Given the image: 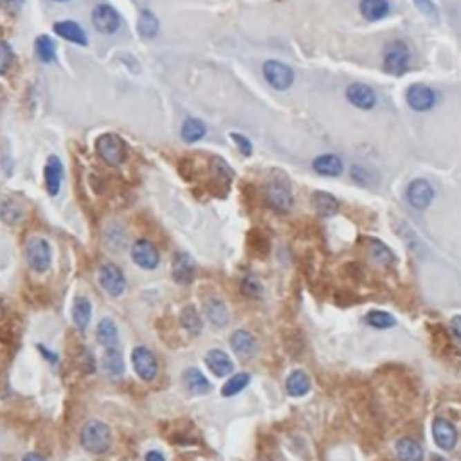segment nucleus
I'll use <instances>...</instances> for the list:
<instances>
[{"label":"nucleus","mask_w":461,"mask_h":461,"mask_svg":"<svg viewBox=\"0 0 461 461\" xmlns=\"http://www.w3.org/2000/svg\"><path fill=\"white\" fill-rule=\"evenodd\" d=\"M79 442H82L83 449L92 454H103L110 449L112 443V433L110 427L105 422L91 420L83 425L82 434H79Z\"/></svg>","instance_id":"obj_1"},{"label":"nucleus","mask_w":461,"mask_h":461,"mask_svg":"<svg viewBox=\"0 0 461 461\" xmlns=\"http://www.w3.org/2000/svg\"><path fill=\"white\" fill-rule=\"evenodd\" d=\"M97 153L109 166H121L126 159V144L115 133H105L97 139Z\"/></svg>","instance_id":"obj_2"},{"label":"nucleus","mask_w":461,"mask_h":461,"mask_svg":"<svg viewBox=\"0 0 461 461\" xmlns=\"http://www.w3.org/2000/svg\"><path fill=\"white\" fill-rule=\"evenodd\" d=\"M26 258L35 272H40V274L47 272L50 269V261H53L49 242L44 238H31L26 245Z\"/></svg>","instance_id":"obj_3"},{"label":"nucleus","mask_w":461,"mask_h":461,"mask_svg":"<svg viewBox=\"0 0 461 461\" xmlns=\"http://www.w3.org/2000/svg\"><path fill=\"white\" fill-rule=\"evenodd\" d=\"M97 279H100L101 288L112 297H119L126 290V279H124L123 270L119 269L117 265H114V263L101 265L100 272H97Z\"/></svg>","instance_id":"obj_4"},{"label":"nucleus","mask_w":461,"mask_h":461,"mask_svg":"<svg viewBox=\"0 0 461 461\" xmlns=\"http://www.w3.org/2000/svg\"><path fill=\"white\" fill-rule=\"evenodd\" d=\"M132 364L135 373L139 375V379H142L144 382H150L157 377V371H159V364H157L156 355L144 346H138L132 352Z\"/></svg>","instance_id":"obj_5"},{"label":"nucleus","mask_w":461,"mask_h":461,"mask_svg":"<svg viewBox=\"0 0 461 461\" xmlns=\"http://www.w3.org/2000/svg\"><path fill=\"white\" fill-rule=\"evenodd\" d=\"M409 67V50L404 44L395 41L386 50L384 56V69L386 73L393 74V76H402Z\"/></svg>","instance_id":"obj_6"},{"label":"nucleus","mask_w":461,"mask_h":461,"mask_svg":"<svg viewBox=\"0 0 461 461\" xmlns=\"http://www.w3.org/2000/svg\"><path fill=\"white\" fill-rule=\"evenodd\" d=\"M263 76H265L270 87H274L276 91H287L288 87H292L294 83L292 69L288 65L279 64V62H267L263 65Z\"/></svg>","instance_id":"obj_7"},{"label":"nucleus","mask_w":461,"mask_h":461,"mask_svg":"<svg viewBox=\"0 0 461 461\" xmlns=\"http://www.w3.org/2000/svg\"><path fill=\"white\" fill-rule=\"evenodd\" d=\"M92 23H94V28L100 32H103V35H112V32H115L119 29L121 19H119V13L112 6L100 4L92 11Z\"/></svg>","instance_id":"obj_8"},{"label":"nucleus","mask_w":461,"mask_h":461,"mask_svg":"<svg viewBox=\"0 0 461 461\" xmlns=\"http://www.w3.org/2000/svg\"><path fill=\"white\" fill-rule=\"evenodd\" d=\"M265 196L269 206L274 211H278V213H288V211L292 209V193H290V189L285 184L278 182V180L270 182L265 187Z\"/></svg>","instance_id":"obj_9"},{"label":"nucleus","mask_w":461,"mask_h":461,"mask_svg":"<svg viewBox=\"0 0 461 461\" xmlns=\"http://www.w3.org/2000/svg\"><path fill=\"white\" fill-rule=\"evenodd\" d=\"M433 198V187H431V184L427 182V180H424V178H416V180H413V182L409 184V187H407V202H409L415 209H427V207L431 206Z\"/></svg>","instance_id":"obj_10"},{"label":"nucleus","mask_w":461,"mask_h":461,"mask_svg":"<svg viewBox=\"0 0 461 461\" xmlns=\"http://www.w3.org/2000/svg\"><path fill=\"white\" fill-rule=\"evenodd\" d=\"M132 260L135 261V265H139L141 269L151 270L159 265L160 256L153 243L148 242V240H139V242L133 243L132 247Z\"/></svg>","instance_id":"obj_11"},{"label":"nucleus","mask_w":461,"mask_h":461,"mask_svg":"<svg viewBox=\"0 0 461 461\" xmlns=\"http://www.w3.org/2000/svg\"><path fill=\"white\" fill-rule=\"evenodd\" d=\"M433 438L434 443L443 451H452L458 443L456 427L445 418H436L433 422Z\"/></svg>","instance_id":"obj_12"},{"label":"nucleus","mask_w":461,"mask_h":461,"mask_svg":"<svg viewBox=\"0 0 461 461\" xmlns=\"http://www.w3.org/2000/svg\"><path fill=\"white\" fill-rule=\"evenodd\" d=\"M407 103L411 109L425 112V110L433 109V105L436 103V94L433 88L425 87V85H413L407 91Z\"/></svg>","instance_id":"obj_13"},{"label":"nucleus","mask_w":461,"mask_h":461,"mask_svg":"<svg viewBox=\"0 0 461 461\" xmlns=\"http://www.w3.org/2000/svg\"><path fill=\"white\" fill-rule=\"evenodd\" d=\"M44 178H46V189L50 196L58 195L62 180H64V164L58 157L50 156L47 159L46 169H44Z\"/></svg>","instance_id":"obj_14"},{"label":"nucleus","mask_w":461,"mask_h":461,"mask_svg":"<svg viewBox=\"0 0 461 461\" xmlns=\"http://www.w3.org/2000/svg\"><path fill=\"white\" fill-rule=\"evenodd\" d=\"M346 97L352 105L362 110L373 109L375 103H377V96H375L373 88L366 87L362 83H353V85H350L346 91Z\"/></svg>","instance_id":"obj_15"},{"label":"nucleus","mask_w":461,"mask_h":461,"mask_svg":"<svg viewBox=\"0 0 461 461\" xmlns=\"http://www.w3.org/2000/svg\"><path fill=\"white\" fill-rule=\"evenodd\" d=\"M231 346H233L234 353L242 359H251L258 352V343L256 337L245 330H238L231 335Z\"/></svg>","instance_id":"obj_16"},{"label":"nucleus","mask_w":461,"mask_h":461,"mask_svg":"<svg viewBox=\"0 0 461 461\" xmlns=\"http://www.w3.org/2000/svg\"><path fill=\"white\" fill-rule=\"evenodd\" d=\"M171 274L177 283H189L195 276V261L191 256L186 252H178L171 265Z\"/></svg>","instance_id":"obj_17"},{"label":"nucleus","mask_w":461,"mask_h":461,"mask_svg":"<svg viewBox=\"0 0 461 461\" xmlns=\"http://www.w3.org/2000/svg\"><path fill=\"white\" fill-rule=\"evenodd\" d=\"M206 364L209 368V371L216 377H225V375L233 373V361L231 357L227 355L222 350H211L206 353Z\"/></svg>","instance_id":"obj_18"},{"label":"nucleus","mask_w":461,"mask_h":461,"mask_svg":"<svg viewBox=\"0 0 461 461\" xmlns=\"http://www.w3.org/2000/svg\"><path fill=\"white\" fill-rule=\"evenodd\" d=\"M55 32L58 37L65 38V40L78 44V46H87V35L82 29V26L73 20H62V22L55 23Z\"/></svg>","instance_id":"obj_19"},{"label":"nucleus","mask_w":461,"mask_h":461,"mask_svg":"<svg viewBox=\"0 0 461 461\" xmlns=\"http://www.w3.org/2000/svg\"><path fill=\"white\" fill-rule=\"evenodd\" d=\"M310 386H312L310 377H308L306 371L303 370L292 371V373L288 375L287 382H285V389H287L288 395L294 398L305 397L306 393L310 391Z\"/></svg>","instance_id":"obj_20"},{"label":"nucleus","mask_w":461,"mask_h":461,"mask_svg":"<svg viewBox=\"0 0 461 461\" xmlns=\"http://www.w3.org/2000/svg\"><path fill=\"white\" fill-rule=\"evenodd\" d=\"M23 209L19 202L11 198L10 195H0V220L6 224L15 225L22 222Z\"/></svg>","instance_id":"obj_21"},{"label":"nucleus","mask_w":461,"mask_h":461,"mask_svg":"<svg viewBox=\"0 0 461 461\" xmlns=\"http://www.w3.org/2000/svg\"><path fill=\"white\" fill-rule=\"evenodd\" d=\"M184 386H186V388L189 389V393H193V395H206L211 389L209 380L202 375V371L196 370V368H189V370L184 371Z\"/></svg>","instance_id":"obj_22"},{"label":"nucleus","mask_w":461,"mask_h":461,"mask_svg":"<svg viewBox=\"0 0 461 461\" xmlns=\"http://www.w3.org/2000/svg\"><path fill=\"white\" fill-rule=\"evenodd\" d=\"M312 204L319 216H334L339 211V202L334 195L324 191H315L312 195Z\"/></svg>","instance_id":"obj_23"},{"label":"nucleus","mask_w":461,"mask_h":461,"mask_svg":"<svg viewBox=\"0 0 461 461\" xmlns=\"http://www.w3.org/2000/svg\"><path fill=\"white\" fill-rule=\"evenodd\" d=\"M397 456L400 461H424V451L416 440L402 438L397 442Z\"/></svg>","instance_id":"obj_24"},{"label":"nucleus","mask_w":461,"mask_h":461,"mask_svg":"<svg viewBox=\"0 0 461 461\" xmlns=\"http://www.w3.org/2000/svg\"><path fill=\"white\" fill-rule=\"evenodd\" d=\"M312 166H314L317 173L326 175V177H337V175H341V171H343V162H341V159H339L337 156H332V153L317 157V159L312 162Z\"/></svg>","instance_id":"obj_25"},{"label":"nucleus","mask_w":461,"mask_h":461,"mask_svg":"<svg viewBox=\"0 0 461 461\" xmlns=\"http://www.w3.org/2000/svg\"><path fill=\"white\" fill-rule=\"evenodd\" d=\"M101 368L110 377H121L124 373V362L123 355L115 350V348H109L103 353V359H101Z\"/></svg>","instance_id":"obj_26"},{"label":"nucleus","mask_w":461,"mask_h":461,"mask_svg":"<svg viewBox=\"0 0 461 461\" xmlns=\"http://www.w3.org/2000/svg\"><path fill=\"white\" fill-rule=\"evenodd\" d=\"M92 315V305L87 297H76L73 303V321L78 326V330L85 332L91 323Z\"/></svg>","instance_id":"obj_27"},{"label":"nucleus","mask_w":461,"mask_h":461,"mask_svg":"<svg viewBox=\"0 0 461 461\" xmlns=\"http://www.w3.org/2000/svg\"><path fill=\"white\" fill-rule=\"evenodd\" d=\"M97 341L101 343V346H105L106 350L109 348H115L119 343V334L117 328H115L114 321L105 317V319H101L100 324H97V332H96Z\"/></svg>","instance_id":"obj_28"},{"label":"nucleus","mask_w":461,"mask_h":461,"mask_svg":"<svg viewBox=\"0 0 461 461\" xmlns=\"http://www.w3.org/2000/svg\"><path fill=\"white\" fill-rule=\"evenodd\" d=\"M389 11L388 0H362L361 13L368 20H380L384 19Z\"/></svg>","instance_id":"obj_29"},{"label":"nucleus","mask_w":461,"mask_h":461,"mask_svg":"<svg viewBox=\"0 0 461 461\" xmlns=\"http://www.w3.org/2000/svg\"><path fill=\"white\" fill-rule=\"evenodd\" d=\"M204 308H206V315L216 328H224L225 324H227V308H225V305L220 299H209Z\"/></svg>","instance_id":"obj_30"},{"label":"nucleus","mask_w":461,"mask_h":461,"mask_svg":"<svg viewBox=\"0 0 461 461\" xmlns=\"http://www.w3.org/2000/svg\"><path fill=\"white\" fill-rule=\"evenodd\" d=\"M182 139L186 142H196L200 141L206 135V124L202 123L200 119H186L182 124Z\"/></svg>","instance_id":"obj_31"},{"label":"nucleus","mask_w":461,"mask_h":461,"mask_svg":"<svg viewBox=\"0 0 461 461\" xmlns=\"http://www.w3.org/2000/svg\"><path fill=\"white\" fill-rule=\"evenodd\" d=\"M138 29L142 38L150 40V38H153L159 32V20H157V17L151 11H142L141 17H139Z\"/></svg>","instance_id":"obj_32"},{"label":"nucleus","mask_w":461,"mask_h":461,"mask_svg":"<svg viewBox=\"0 0 461 461\" xmlns=\"http://www.w3.org/2000/svg\"><path fill=\"white\" fill-rule=\"evenodd\" d=\"M180 324H182V328L187 330L189 334H200L202 330V319L198 312H196L195 306H186L180 314Z\"/></svg>","instance_id":"obj_33"},{"label":"nucleus","mask_w":461,"mask_h":461,"mask_svg":"<svg viewBox=\"0 0 461 461\" xmlns=\"http://www.w3.org/2000/svg\"><path fill=\"white\" fill-rule=\"evenodd\" d=\"M249 382H251L249 373L233 375V377L224 384V388H222V397H234V395H238L240 391H243V389L249 386Z\"/></svg>","instance_id":"obj_34"},{"label":"nucleus","mask_w":461,"mask_h":461,"mask_svg":"<svg viewBox=\"0 0 461 461\" xmlns=\"http://www.w3.org/2000/svg\"><path fill=\"white\" fill-rule=\"evenodd\" d=\"M366 323L377 330H388V328H393V326L397 324V319H395L391 314H388V312L373 310L366 315Z\"/></svg>","instance_id":"obj_35"},{"label":"nucleus","mask_w":461,"mask_h":461,"mask_svg":"<svg viewBox=\"0 0 461 461\" xmlns=\"http://www.w3.org/2000/svg\"><path fill=\"white\" fill-rule=\"evenodd\" d=\"M37 55L38 58L44 62V64H50V62H55L56 58V46L55 41L50 40L49 37H38L37 38Z\"/></svg>","instance_id":"obj_36"},{"label":"nucleus","mask_w":461,"mask_h":461,"mask_svg":"<svg viewBox=\"0 0 461 461\" xmlns=\"http://www.w3.org/2000/svg\"><path fill=\"white\" fill-rule=\"evenodd\" d=\"M371 258L384 267H389L395 263V254L380 242L371 243Z\"/></svg>","instance_id":"obj_37"},{"label":"nucleus","mask_w":461,"mask_h":461,"mask_svg":"<svg viewBox=\"0 0 461 461\" xmlns=\"http://www.w3.org/2000/svg\"><path fill=\"white\" fill-rule=\"evenodd\" d=\"M242 292L247 297H251V299H260L263 296V287H261V283L254 276H247L242 281Z\"/></svg>","instance_id":"obj_38"},{"label":"nucleus","mask_w":461,"mask_h":461,"mask_svg":"<svg viewBox=\"0 0 461 461\" xmlns=\"http://www.w3.org/2000/svg\"><path fill=\"white\" fill-rule=\"evenodd\" d=\"M11 64H13V50H11L10 44L0 41V76L10 70Z\"/></svg>","instance_id":"obj_39"},{"label":"nucleus","mask_w":461,"mask_h":461,"mask_svg":"<svg viewBox=\"0 0 461 461\" xmlns=\"http://www.w3.org/2000/svg\"><path fill=\"white\" fill-rule=\"evenodd\" d=\"M416 8L425 15V17H429L433 20H438V11H436V6L431 2V0H415Z\"/></svg>","instance_id":"obj_40"},{"label":"nucleus","mask_w":461,"mask_h":461,"mask_svg":"<svg viewBox=\"0 0 461 461\" xmlns=\"http://www.w3.org/2000/svg\"><path fill=\"white\" fill-rule=\"evenodd\" d=\"M231 138H233V141L236 142V147L240 148V151H242L243 156L249 157L252 153V144L249 142V139L243 138V135H240V133H231Z\"/></svg>","instance_id":"obj_41"},{"label":"nucleus","mask_w":461,"mask_h":461,"mask_svg":"<svg viewBox=\"0 0 461 461\" xmlns=\"http://www.w3.org/2000/svg\"><path fill=\"white\" fill-rule=\"evenodd\" d=\"M0 6H2V10L8 11L10 15H15L19 13L22 0H0Z\"/></svg>","instance_id":"obj_42"},{"label":"nucleus","mask_w":461,"mask_h":461,"mask_svg":"<svg viewBox=\"0 0 461 461\" xmlns=\"http://www.w3.org/2000/svg\"><path fill=\"white\" fill-rule=\"evenodd\" d=\"M451 330H452V335H454L458 341H461V315H454V317H452Z\"/></svg>","instance_id":"obj_43"},{"label":"nucleus","mask_w":461,"mask_h":461,"mask_svg":"<svg viewBox=\"0 0 461 461\" xmlns=\"http://www.w3.org/2000/svg\"><path fill=\"white\" fill-rule=\"evenodd\" d=\"M38 350H40L41 355L46 357V359L50 362V364H56V362H58V355H56V353H53V352H49V350H47L46 346H41V344H38Z\"/></svg>","instance_id":"obj_44"},{"label":"nucleus","mask_w":461,"mask_h":461,"mask_svg":"<svg viewBox=\"0 0 461 461\" xmlns=\"http://www.w3.org/2000/svg\"><path fill=\"white\" fill-rule=\"evenodd\" d=\"M147 461H166L159 451H150L147 454Z\"/></svg>","instance_id":"obj_45"},{"label":"nucleus","mask_w":461,"mask_h":461,"mask_svg":"<svg viewBox=\"0 0 461 461\" xmlns=\"http://www.w3.org/2000/svg\"><path fill=\"white\" fill-rule=\"evenodd\" d=\"M22 461H47V460L44 456H40V454H37V452H29V454L23 456Z\"/></svg>","instance_id":"obj_46"},{"label":"nucleus","mask_w":461,"mask_h":461,"mask_svg":"<svg viewBox=\"0 0 461 461\" xmlns=\"http://www.w3.org/2000/svg\"><path fill=\"white\" fill-rule=\"evenodd\" d=\"M55 2H67V0H55Z\"/></svg>","instance_id":"obj_47"}]
</instances>
